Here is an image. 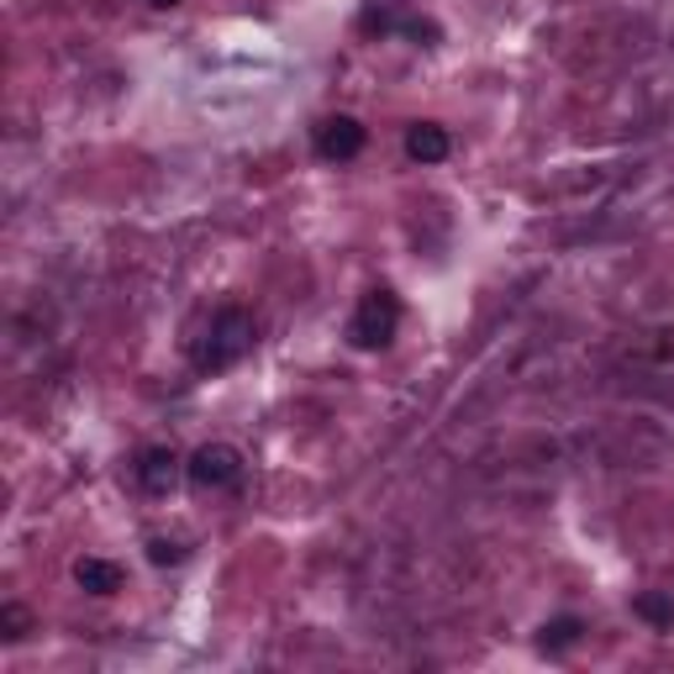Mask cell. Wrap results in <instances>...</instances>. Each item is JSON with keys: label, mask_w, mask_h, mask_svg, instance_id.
I'll return each instance as SVG.
<instances>
[{"label": "cell", "mask_w": 674, "mask_h": 674, "mask_svg": "<svg viewBox=\"0 0 674 674\" xmlns=\"http://www.w3.org/2000/svg\"><path fill=\"white\" fill-rule=\"evenodd\" d=\"M148 6H153V11H174L180 0H148Z\"/></svg>", "instance_id": "5bb4252c"}, {"label": "cell", "mask_w": 674, "mask_h": 674, "mask_svg": "<svg viewBox=\"0 0 674 674\" xmlns=\"http://www.w3.org/2000/svg\"><path fill=\"white\" fill-rule=\"evenodd\" d=\"M632 611H638L649 627H659V632H670L674 627V596H664V590H643V596L632 601Z\"/></svg>", "instance_id": "9c48e42d"}, {"label": "cell", "mask_w": 674, "mask_h": 674, "mask_svg": "<svg viewBox=\"0 0 674 674\" xmlns=\"http://www.w3.org/2000/svg\"><path fill=\"white\" fill-rule=\"evenodd\" d=\"M395 333H401V295L390 285H374L359 301L354 322H348V343L363 348V354H380V348L395 343Z\"/></svg>", "instance_id": "7a4b0ae2"}, {"label": "cell", "mask_w": 674, "mask_h": 674, "mask_svg": "<svg viewBox=\"0 0 674 674\" xmlns=\"http://www.w3.org/2000/svg\"><path fill=\"white\" fill-rule=\"evenodd\" d=\"M238 475H242V454L232 443H200L191 464H185V480L195 490H227V485H238Z\"/></svg>", "instance_id": "3957f363"}, {"label": "cell", "mask_w": 674, "mask_h": 674, "mask_svg": "<svg viewBox=\"0 0 674 674\" xmlns=\"http://www.w3.org/2000/svg\"><path fill=\"white\" fill-rule=\"evenodd\" d=\"M180 475H185V464H180L174 448H143L138 454V485H143L148 496H168Z\"/></svg>", "instance_id": "5b68a950"}, {"label": "cell", "mask_w": 674, "mask_h": 674, "mask_svg": "<svg viewBox=\"0 0 674 674\" xmlns=\"http://www.w3.org/2000/svg\"><path fill=\"white\" fill-rule=\"evenodd\" d=\"M448 153H454L448 127H437V121H411L406 127V159H416V164H443Z\"/></svg>", "instance_id": "8992f818"}, {"label": "cell", "mask_w": 674, "mask_h": 674, "mask_svg": "<svg viewBox=\"0 0 674 674\" xmlns=\"http://www.w3.org/2000/svg\"><path fill=\"white\" fill-rule=\"evenodd\" d=\"M395 26H401V17H390L385 6H369L363 11V32H395Z\"/></svg>", "instance_id": "4fadbf2b"}, {"label": "cell", "mask_w": 674, "mask_h": 674, "mask_svg": "<svg viewBox=\"0 0 674 674\" xmlns=\"http://www.w3.org/2000/svg\"><path fill=\"white\" fill-rule=\"evenodd\" d=\"M579 638H585V622H579V617H569V611H564V617H554V622L537 627V649H543V653L575 649Z\"/></svg>", "instance_id": "ba28073f"}, {"label": "cell", "mask_w": 674, "mask_h": 674, "mask_svg": "<svg viewBox=\"0 0 674 674\" xmlns=\"http://www.w3.org/2000/svg\"><path fill=\"white\" fill-rule=\"evenodd\" d=\"M0 632H6V643H22L26 632H32V611L22 601H6L0 606Z\"/></svg>", "instance_id": "30bf717a"}, {"label": "cell", "mask_w": 674, "mask_h": 674, "mask_svg": "<svg viewBox=\"0 0 674 674\" xmlns=\"http://www.w3.org/2000/svg\"><path fill=\"white\" fill-rule=\"evenodd\" d=\"M74 585H79L85 596H117L121 564H111V558H79V564H74Z\"/></svg>", "instance_id": "52a82bcc"}, {"label": "cell", "mask_w": 674, "mask_h": 674, "mask_svg": "<svg viewBox=\"0 0 674 674\" xmlns=\"http://www.w3.org/2000/svg\"><path fill=\"white\" fill-rule=\"evenodd\" d=\"M363 121L359 117H348V111H337V117H322L316 121V132H312V143H316V159H327V164H348V159H359L363 153Z\"/></svg>", "instance_id": "277c9868"}, {"label": "cell", "mask_w": 674, "mask_h": 674, "mask_svg": "<svg viewBox=\"0 0 674 674\" xmlns=\"http://www.w3.org/2000/svg\"><path fill=\"white\" fill-rule=\"evenodd\" d=\"M148 564H159V569H174V564H185V548H180L174 537H148Z\"/></svg>", "instance_id": "7c38bea8"}, {"label": "cell", "mask_w": 674, "mask_h": 674, "mask_svg": "<svg viewBox=\"0 0 674 674\" xmlns=\"http://www.w3.org/2000/svg\"><path fill=\"white\" fill-rule=\"evenodd\" d=\"M395 32H406L416 48H437V37H443V32H437V22H427V17H401V26H395Z\"/></svg>", "instance_id": "8fae6325"}, {"label": "cell", "mask_w": 674, "mask_h": 674, "mask_svg": "<svg viewBox=\"0 0 674 674\" xmlns=\"http://www.w3.org/2000/svg\"><path fill=\"white\" fill-rule=\"evenodd\" d=\"M253 343H259L253 312L238 306V301H227V306L211 312V322H206V333H200V343H195L191 359H195L200 374H221V369H232V363L248 359V354H253Z\"/></svg>", "instance_id": "6da1fadb"}]
</instances>
